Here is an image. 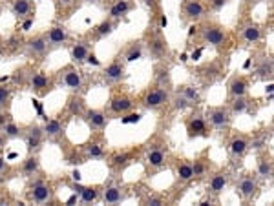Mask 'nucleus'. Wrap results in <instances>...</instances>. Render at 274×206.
<instances>
[{
	"label": "nucleus",
	"instance_id": "aec40b11",
	"mask_svg": "<svg viewBox=\"0 0 274 206\" xmlns=\"http://www.w3.org/2000/svg\"><path fill=\"white\" fill-rule=\"evenodd\" d=\"M46 35V40H48V44L53 46V48H59V46H64L70 42V31H68L64 26H53V28L48 29V33Z\"/></svg>",
	"mask_w": 274,
	"mask_h": 206
},
{
	"label": "nucleus",
	"instance_id": "4468645a",
	"mask_svg": "<svg viewBox=\"0 0 274 206\" xmlns=\"http://www.w3.org/2000/svg\"><path fill=\"white\" fill-rule=\"evenodd\" d=\"M28 86L33 93H37L39 97H44V95L50 93L51 86H53V80L48 77V73L46 71H35L29 75Z\"/></svg>",
	"mask_w": 274,
	"mask_h": 206
},
{
	"label": "nucleus",
	"instance_id": "5701e85b",
	"mask_svg": "<svg viewBox=\"0 0 274 206\" xmlns=\"http://www.w3.org/2000/svg\"><path fill=\"white\" fill-rule=\"evenodd\" d=\"M50 44H48V40H46V35H37L33 39L28 40V44H26V50H28V55L31 57H42L48 51Z\"/></svg>",
	"mask_w": 274,
	"mask_h": 206
},
{
	"label": "nucleus",
	"instance_id": "f8f14e48",
	"mask_svg": "<svg viewBox=\"0 0 274 206\" xmlns=\"http://www.w3.org/2000/svg\"><path fill=\"white\" fill-rule=\"evenodd\" d=\"M124 78H126V62L121 59L110 62L102 71V80L106 84H119L123 82Z\"/></svg>",
	"mask_w": 274,
	"mask_h": 206
},
{
	"label": "nucleus",
	"instance_id": "f03ea898",
	"mask_svg": "<svg viewBox=\"0 0 274 206\" xmlns=\"http://www.w3.org/2000/svg\"><path fill=\"white\" fill-rule=\"evenodd\" d=\"M57 82L62 88L70 89L73 93H79L84 86V77L79 68H75L73 64H68V66L57 71Z\"/></svg>",
	"mask_w": 274,
	"mask_h": 206
},
{
	"label": "nucleus",
	"instance_id": "412c9836",
	"mask_svg": "<svg viewBox=\"0 0 274 206\" xmlns=\"http://www.w3.org/2000/svg\"><path fill=\"white\" fill-rule=\"evenodd\" d=\"M174 172H176V177H178L179 183H190L194 181V170H192V161L188 159H178L176 164H174Z\"/></svg>",
	"mask_w": 274,
	"mask_h": 206
},
{
	"label": "nucleus",
	"instance_id": "b1692460",
	"mask_svg": "<svg viewBox=\"0 0 274 206\" xmlns=\"http://www.w3.org/2000/svg\"><path fill=\"white\" fill-rule=\"evenodd\" d=\"M148 51H150L152 57H156V59H165V57L168 55V42L165 37H161V35H156L154 39H150V42H148Z\"/></svg>",
	"mask_w": 274,
	"mask_h": 206
},
{
	"label": "nucleus",
	"instance_id": "dca6fc26",
	"mask_svg": "<svg viewBox=\"0 0 274 206\" xmlns=\"http://www.w3.org/2000/svg\"><path fill=\"white\" fill-rule=\"evenodd\" d=\"M66 121L61 117H51V119H46V124L42 132H44V137L50 140H59L61 137H64L66 134Z\"/></svg>",
	"mask_w": 274,
	"mask_h": 206
},
{
	"label": "nucleus",
	"instance_id": "c85d7f7f",
	"mask_svg": "<svg viewBox=\"0 0 274 206\" xmlns=\"http://www.w3.org/2000/svg\"><path fill=\"white\" fill-rule=\"evenodd\" d=\"M11 11L13 15L18 18H29L31 13L35 11L33 2H31V0H13Z\"/></svg>",
	"mask_w": 274,
	"mask_h": 206
},
{
	"label": "nucleus",
	"instance_id": "c756f323",
	"mask_svg": "<svg viewBox=\"0 0 274 206\" xmlns=\"http://www.w3.org/2000/svg\"><path fill=\"white\" fill-rule=\"evenodd\" d=\"M273 173H274V166H273V161H271V157L262 155L260 159H258V168H256L258 179H263V181H271V179H273Z\"/></svg>",
	"mask_w": 274,
	"mask_h": 206
},
{
	"label": "nucleus",
	"instance_id": "a211bd4d",
	"mask_svg": "<svg viewBox=\"0 0 274 206\" xmlns=\"http://www.w3.org/2000/svg\"><path fill=\"white\" fill-rule=\"evenodd\" d=\"M230 175L227 170H216V172L210 173V179H208V192L212 195H219L227 186H229Z\"/></svg>",
	"mask_w": 274,
	"mask_h": 206
},
{
	"label": "nucleus",
	"instance_id": "79ce46f5",
	"mask_svg": "<svg viewBox=\"0 0 274 206\" xmlns=\"http://www.w3.org/2000/svg\"><path fill=\"white\" fill-rule=\"evenodd\" d=\"M170 102H172V106H174V110H178V112H181V110H186V108H190L192 104L190 102H188V100L185 99V97H183V95H176V97H174L172 100H170Z\"/></svg>",
	"mask_w": 274,
	"mask_h": 206
},
{
	"label": "nucleus",
	"instance_id": "6ab92c4d",
	"mask_svg": "<svg viewBox=\"0 0 274 206\" xmlns=\"http://www.w3.org/2000/svg\"><path fill=\"white\" fill-rule=\"evenodd\" d=\"M192 170H194V179H205L212 173V162L207 151H203L201 155H197L192 162Z\"/></svg>",
	"mask_w": 274,
	"mask_h": 206
},
{
	"label": "nucleus",
	"instance_id": "1a4fd4ad",
	"mask_svg": "<svg viewBox=\"0 0 274 206\" xmlns=\"http://www.w3.org/2000/svg\"><path fill=\"white\" fill-rule=\"evenodd\" d=\"M168 161V150L163 148V146H150L145 153V162L148 170L152 172H159L163 168L167 166Z\"/></svg>",
	"mask_w": 274,
	"mask_h": 206
},
{
	"label": "nucleus",
	"instance_id": "473e14b6",
	"mask_svg": "<svg viewBox=\"0 0 274 206\" xmlns=\"http://www.w3.org/2000/svg\"><path fill=\"white\" fill-rule=\"evenodd\" d=\"M143 51H145V44L141 40H135V42H130L126 46V50L123 53V59L124 62H134V61H139L143 57Z\"/></svg>",
	"mask_w": 274,
	"mask_h": 206
},
{
	"label": "nucleus",
	"instance_id": "393cba45",
	"mask_svg": "<svg viewBox=\"0 0 274 206\" xmlns=\"http://www.w3.org/2000/svg\"><path fill=\"white\" fill-rule=\"evenodd\" d=\"M83 155L84 159L97 161V159H104L106 151H104L102 142H99V140H88L86 144H83Z\"/></svg>",
	"mask_w": 274,
	"mask_h": 206
},
{
	"label": "nucleus",
	"instance_id": "2eb2a0df",
	"mask_svg": "<svg viewBox=\"0 0 274 206\" xmlns=\"http://www.w3.org/2000/svg\"><path fill=\"white\" fill-rule=\"evenodd\" d=\"M251 148V137L245 134H234L229 140V153L234 159L245 157V153Z\"/></svg>",
	"mask_w": 274,
	"mask_h": 206
},
{
	"label": "nucleus",
	"instance_id": "9b49d317",
	"mask_svg": "<svg viewBox=\"0 0 274 206\" xmlns=\"http://www.w3.org/2000/svg\"><path fill=\"white\" fill-rule=\"evenodd\" d=\"M84 121H86V124H88V128L91 130V132H97V134H101V132H104L108 126V115L104 110H101V108H88L86 112H84Z\"/></svg>",
	"mask_w": 274,
	"mask_h": 206
},
{
	"label": "nucleus",
	"instance_id": "20e7f679",
	"mask_svg": "<svg viewBox=\"0 0 274 206\" xmlns=\"http://www.w3.org/2000/svg\"><path fill=\"white\" fill-rule=\"evenodd\" d=\"M199 37L207 46H212V48H221V46L227 42L229 35H227V29L218 22H205L199 28Z\"/></svg>",
	"mask_w": 274,
	"mask_h": 206
},
{
	"label": "nucleus",
	"instance_id": "bb28decb",
	"mask_svg": "<svg viewBox=\"0 0 274 206\" xmlns=\"http://www.w3.org/2000/svg\"><path fill=\"white\" fill-rule=\"evenodd\" d=\"M40 170H42V166H40L37 153H29L22 161V166H20V172H22L24 177H33V175L40 173Z\"/></svg>",
	"mask_w": 274,
	"mask_h": 206
},
{
	"label": "nucleus",
	"instance_id": "7ed1b4c3",
	"mask_svg": "<svg viewBox=\"0 0 274 206\" xmlns=\"http://www.w3.org/2000/svg\"><path fill=\"white\" fill-rule=\"evenodd\" d=\"M28 199L35 205H50L55 199V190H53L51 183L39 179L28 186Z\"/></svg>",
	"mask_w": 274,
	"mask_h": 206
},
{
	"label": "nucleus",
	"instance_id": "e433bc0d",
	"mask_svg": "<svg viewBox=\"0 0 274 206\" xmlns=\"http://www.w3.org/2000/svg\"><path fill=\"white\" fill-rule=\"evenodd\" d=\"M256 75L258 78H262V80H273L274 77V64H273V59L267 57V59H263L256 68Z\"/></svg>",
	"mask_w": 274,
	"mask_h": 206
},
{
	"label": "nucleus",
	"instance_id": "6e6552de",
	"mask_svg": "<svg viewBox=\"0 0 274 206\" xmlns=\"http://www.w3.org/2000/svg\"><path fill=\"white\" fill-rule=\"evenodd\" d=\"M260 190V181H258L256 173H243L236 184V192L243 201H251L258 195Z\"/></svg>",
	"mask_w": 274,
	"mask_h": 206
},
{
	"label": "nucleus",
	"instance_id": "ea45409f",
	"mask_svg": "<svg viewBox=\"0 0 274 206\" xmlns=\"http://www.w3.org/2000/svg\"><path fill=\"white\" fill-rule=\"evenodd\" d=\"M9 100H11V88L0 84V112L6 110L7 104H9Z\"/></svg>",
	"mask_w": 274,
	"mask_h": 206
},
{
	"label": "nucleus",
	"instance_id": "c03bdc74",
	"mask_svg": "<svg viewBox=\"0 0 274 206\" xmlns=\"http://www.w3.org/2000/svg\"><path fill=\"white\" fill-rule=\"evenodd\" d=\"M126 159H128V155L126 153H117V155L112 157V161L115 166H121V164H126Z\"/></svg>",
	"mask_w": 274,
	"mask_h": 206
},
{
	"label": "nucleus",
	"instance_id": "cd10ccee",
	"mask_svg": "<svg viewBox=\"0 0 274 206\" xmlns=\"http://www.w3.org/2000/svg\"><path fill=\"white\" fill-rule=\"evenodd\" d=\"M101 192L102 188L101 186H83L81 190V194H79V201H81V205H93L97 201L101 199Z\"/></svg>",
	"mask_w": 274,
	"mask_h": 206
},
{
	"label": "nucleus",
	"instance_id": "c9c22d12",
	"mask_svg": "<svg viewBox=\"0 0 274 206\" xmlns=\"http://www.w3.org/2000/svg\"><path fill=\"white\" fill-rule=\"evenodd\" d=\"M134 9V4L130 0H115L110 7V18H119V17H124L128 15L130 11Z\"/></svg>",
	"mask_w": 274,
	"mask_h": 206
},
{
	"label": "nucleus",
	"instance_id": "72a5a7b5",
	"mask_svg": "<svg viewBox=\"0 0 274 206\" xmlns=\"http://www.w3.org/2000/svg\"><path fill=\"white\" fill-rule=\"evenodd\" d=\"M229 110L230 113H232V117H236V115H243V113H247L249 110H251V100L245 97H234V99H230L229 102Z\"/></svg>",
	"mask_w": 274,
	"mask_h": 206
},
{
	"label": "nucleus",
	"instance_id": "39448f33",
	"mask_svg": "<svg viewBox=\"0 0 274 206\" xmlns=\"http://www.w3.org/2000/svg\"><path fill=\"white\" fill-rule=\"evenodd\" d=\"M208 126L218 132H227L232 126V113H230L229 106H212L208 108L205 113Z\"/></svg>",
	"mask_w": 274,
	"mask_h": 206
},
{
	"label": "nucleus",
	"instance_id": "4c0bfd02",
	"mask_svg": "<svg viewBox=\"0 0 274 206\" xmlns=\"http://www.w3.org/2000/svg\"><path fill=\"white\" fill-rule=\"evenodd\" d=\"M156 86L170 91V88H172V77H170V69L168 68L159 66L156 69Z\"/></svg>",
	"mask_w": 274,
	"mask_h": 206
},
{
	"label": "nucleus",
	"instance_id": "f257e3e1",
	"mask_svg": "<svg viewBox=\"0 0 274 206\" xmlns=\"http://www.w3.org/2000/svg\"><path fill=\"white\" fill-rule=\"evenodd\" d=\"M139 102L141 106L145 108V110H148V112H159V110H163L170 102V91L154 84V86L146 88L141 93Z\"/></svg>",
	"mask_w": 274,
	"mask_h": 206
},
{
	"label": "nucleus",
	"instance_id": "2f4dec72",
	"mask_svg": "<svg viewBox=\"0 0 274 206\" xmlns=\"http://www.w3.org/2000/svg\"><path fill=\"white\" fill-rule=\"evenodd\" d=\"M86 110H88V106H86V100H84V97H81V95L75 93L68 99V112L72 113V115H75V117H83Z\"/></svg>",
	"mask_w": 274,
	"mask_h": 206
},
{
	"label": "nucleus",
	"instance_id": "9d476101",
	"mask_svg": "<svg viewBox=\"0 0 274 206\" xmlns=\"http://www.w3.org/2000/svg\"><path fill=\"white\" fill-rule=\"evenodd\" d=\"M22 139L29 153H39L42 140H44V132L39 124H29L28 128L22 130Z\"/></svg>",
	"mask_w": 274,
	"mask_h": 206
},
{
	"label": "nucleus",
	"instance_id": "423d86ee",
	"mask_svg": "<svg viewBox=\"0 0 274 206\" xmlns=\"http://www.w3.org/2000/svg\"><path fill=\"white\" fill-rule=\"evenodd\" d=\"M135 106V99L130 93H124V91H117V93L112 95L110 99V104H108V112L115 115V117H121L124 113H130Z\"/></svg>",
	"mask_w": 274,
	"mask_h": 206
},
{
	"label": "nucleus",
	"instance_id": "0eeeda50",
	"mask_svg": "<svg viewBox=\"0 0 274 206\" xmlns=\"http://www.w3.org/2000/svg\"><path fill=\"white\" fill-rule=\"evenodd\" d=\"M185 128L188 139H197V137H208L210 135V126H208L205 115H201V113H192L190 117H186Z\"/></svg>",
	"mask_w": 274,
	"mask_h": 206
},
{
	"label": "nucleus",
	"instance_id": "f3484780",
	"mask_svg": "<svg viewBox=\"0 0 274 206\" xmlns=\"http://www.w3.org/2000/svg\"><path fill=\"white\" fill-rule=\"evenodd\" d=\"M249 88H251V82H249V78L245 75H232V78L227 84V91H229L230 99L249 95Z\"/></svg>",
	"mask_w": 274,
	"mask_h": 206
},
{
	"label": "nucleus",
	"instance_id": "a19ab883",
	"mask_svg": "<svg viewBox=\"0 0 274 206\" xmlns=\"http://www.w3.org/2000/svg\"><path fill=\"white\" fill-rule=\"evenodd\" d=\"M143 203L148 206H163V205H167V197L161 194H150Z\"/></svg>",
	"mask_w": 274,
	"mask_h": 206
},
{
	"label": "nucleus",
	"instance_id": "37998d69",
	"mask_svg": "<svg viewBox=\"0 0 274 206\" xmlns=\"http://www.w3.org/2000/svg\"><path fill=\"white\" fill-rule=\"evenodd\" d=\"M227 2H229V0H208V6L212 7L214 11H219L223 6H227Z\"/></svg>",
	"mask_w": 274,
	"mask_h": 206
},
{
	"label": "nucleus",
	"instance_id": "f704fd0d",
	"mask_svg": "<svg viewBox=\"0 0 274 206\" xmlns=\"http://www.w3.org/2000/svg\"><path fill=\"white\" fill-rule=\"evenodd\" d=\"M90 53H91V50H90L88 42H75L72 46V59L77 64H84V62L88 61Z\"/></svg>",
	"mask_w": 274,
	"mask_h": 206
},
{
	"label": "nucleus",
	"instance_id": "ddd939ff",
	"mask_svg": "<svg viewBox=\"0 0 274 206\" xmlns=\"http://www.w3.org/2000/svg\"><path fill=\"white\" fill-rule=\"evenodd\" d=\"M208 6L203 0H185L183 4V18L190 20V22H197L207 17Z\"/></svg>",
	"mask_w": 274,
	"mask_h": 206
},
{
	"label": "nucleus",
	"instance_id": "a878e982",
	"mask_svg": "<svg viewBox=\"0 0 274 206\" xmlns=\"http://www.w3.org/2000/svg\"><path fill=\"white\" fill-rule=\"evenodd\" d=\"M126 199V195L123 194V190L119 186H106L101 192V201L104 205H119Z\"/></svg>",
	"mask_w": 274,
	"mask_h": 206
},
{
	"label": "nucleus",
	"instance_id": "a18cd8bd",
	"mask_svg": "<svg viewBox=\"0 0 274 206\" xmlns=\"http://www.w3.org/2000/svg\"><path fill=\"white\" fill-rule=\"evenodd\" d=\"M7 170H9V164H7V161L4 159V157L0 155V175H2V173H6Z\"/></svg>",
	"mask_w": 274,
	"mask_h": 206
},
{
	"label": "nucleus",
	"instance_id": "4be33fe9",
	"mask_svg": "<svg viewBox=\"0 0 274 206\" xmlns=\"http://www.w3.org/2000/svg\"><path fill=\"white\" fill-rule=\"evenodd\" d=\"M240 39L241 42H245V44H256L260 40L263 39V29L258 26V24H245L240 31Z\"/></svg>",
	"mask_w": 274,
	"mask_h": 206
},
{
	"label": "nucleus",
	"instance_id": "58836bf2",
	"mask_svg": "<svg viewBox=\"0 0 274 206\" xmlns=\"http://www.w3.org/2000/svg\"><path fill=\"white\" fill-rule=\"evenodd\" d=\"M179 95H183L190 104H199L201 102V93H199V89L194 88V86H188V84H183V86H179L178 89Z\"/></svg>",
	"mask_w": 274,
	"mask_h": 206
},
{
	"label": "nucleus",
	"instance_id": "7c9ffc66",
	"mask_svg": "<svg viewBox=\"0 0 274 206\" xmlns=\"http://www.w3.org/2000/svg\"><path fill=\"white\" fill-rule=\"evenodd\" d=\"M113 28H115V24H113V18L108 17L106 20H102L99 26H95V28L91 29V33H90V37L93 40H102L106 39L108 35H112Z\"/></svg>",
	"mask_w": 274,
	"mask_h": 206
}]
</instances>
